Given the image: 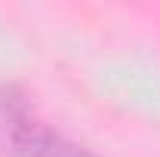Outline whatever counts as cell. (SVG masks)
Returning <instances> with one entry per match:
<instances>
[{"label":"cell","instance_id":"cell-1","mask_svg":"<svg viewBox=\"0 0 160 157\" xmlns=\"http://www.w3.org/2000/svg\"><path fill=\"white\" fill-rule=\"evenodd\" d=\"M6 123H9V139H12L16 157H96L83 145L65 139L56 129H49L46 123L34 120L22 108L9 111Z\"/></svg>","mask_w":160,"mask_h":157}]
</instances>
